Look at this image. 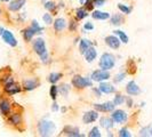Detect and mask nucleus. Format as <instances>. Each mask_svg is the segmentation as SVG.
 <instances>
[{"mask_svg":"<svg viewBox=\"0 0 152 137\" xmlns=\"http://www.w3.org/2000/svg\"><path fill=\"white\" fill-rule=\"evenodd\" d=\"M32 47H33V50L34 53L38 55L40 57V60L44 62V63H47L49 61V55H48V52H47V47H46V42L42 38H36L33 41H32Z\"/></svg>","mask_w":152,"mask_h":137,"instance_id":"nucleus-1","label":"nucleus"},{"mask_svg":"<svg viewBox=\"0 0 152 137\" xmlns=\"http://www.w3.org/2000/svg\"><path fill=\"white\" fill-rule=\"evenodd\" d=\"M37 129L40 136H52L54 135V133L56 131V126L53 121L48 120V119H42L38 122V126H37Z\"/></svg>","mask_w":152,"mask_h":137,"instance_id":"nucleus-2","label":"nucleus"},{"mask_svg":"<svg viewBox=\"0 0 152 137\" xmlns=\"http://www.w3.org/2000/svg\"><path fill=\"white\" fill-rule=\"evenodd\" d=\"M72 86L77 89H84L87 87H93V80L91 78H86L83 76H75L71 80Z\"/></svg>","mask_w":152,"mask_h":137,"instance_id":"nucleus-3","label":"nucleus"},{"mask_svg":"<svg viewBox=\"0 0 152 137\" xmlns=\"http://www.w3.org/2000/svg\"><path fill=\"white\" fill-rule=\"evenodd\" d=\"M99 68H102V70L110 71L115 65V57H114V55H112V54L104 53L101 56V60H99Z\"/></svg>","mask_w":152,"mask_h":137,"instance_id":"nucleus-4","label":"nucleus"},{"mask_svg":"<svg viewBox=\"0 0 152 137\" xmlns=\"http://www.w3.org/2000/svg\"><path fill=\"white\" fill-rule=\"evenodd\" d=\"M110 78H111L110 72H109L107 70H102V68L94 71V72L91 73V79L93 80V81H95V82L107 81V80H109Z\"/></svg>","mask_w":152,"mask_h":137,"instance_id":"nucleus-5","label":"nucleus"},{"mask_svg":"<svg viewBox=\"0 0 152 137\" xmlns=\"http://www.w3.org/2000/svg\"><path fill=\"white\" fill-rule=\"evenodd\" d=\"M111 118L113 120L114 123H118V125H122L125 122H127L128 120V114L127 112H125L124 110H113L112 111V114H111Z\"/></svg>","mask_w":152,"mask_h":137,"instance_id":"nucleus-6","label":"nucleus"},{"mask_svg":"<svg viewBox=\"0 0 152 137\" xmlns=\"http://www.w3.org/2000/svg\"><path fill=\"white\" fill-rule=\"evenodd\" d=\"M4 90H5L6 94H8V95L12 96V95H15V94L21 93L22 88H21V87L13 80V81H9V82L4 85Z\"/></svg>","mask_w":152,"mask_h":137,"instance_id":"nucleus-7","label":"nucleus"},{"mask_svg":"<svg viewBox=\"0 0 152 137\" xmlns=\"http://www.w3.org/2000/svg\"><path fill=\"white\" fill-rule=\"evenodd\" d=\"M115 105L113 104V102L109 101L105 103H102V104H94V109L97 111V112H103V113H107V112H112L114 110Z\"/></svg>","mask_w":152,"mask_h":137,"instance_id":"nucleus-8","label":"nucleus"},{"mask_svg":"<svg viewBox=\"0 0 152 137\" xmlns=\"http://www.w3.org/2000/svg\"><path fill=\"white\" fill-rule=\"evenodd\" d=\"M0 37L2 38V40H4L7 45L10 46V47H16V46H17V40H16V38L14 37V34H13L10 31L4 30L2 34H1Z\"/></svg>","mask_w":152,"mask_h":137,"instance_id":"nucleus-9","label":"nucleus"},{"mask_svg":"<svg viewBox=\"0 0 152 137\" xmlns=\"http://www.w3.org/2000/svg\"><path fill=\"white\" fill-rule=\"evenodd\" d=\"M105 44H107L110 48H112V49H118V48L120 47L121 41H120V39L118 38L115 34H112V36L105 37Z\"/></svg>","mask_w":152,"mask_h":137,"instance_id":"nucleus-10","label":"nucleus"},{"mask_svg":"<svg viewBox=\"0 0 152 137\" xmlns=\"http://www.w3.org/2000/svg\"><path fill=\"white\" fill-rule=\"evenodd\" d=\"M126 93L130 95V96H137V95H140L141 94V89H140V87L137 86V84L134 81V80H132L129 81L127 86H126Z\"/></svg>","mask_w":152,"mask_h":137,"instance_id":"nucleus-11","label":"nucleus"},{"mask_svg":"<svg viewBox=\"0 0 152 137\" xmlns=\"http://www.w3.org/2000/svg\"><path fill=\"white\" fill-rule=\"evenodd\" d=\"M99 119V112L95 110V111H88L83 115V121L86 125H89V123H93Z\"/></svg>","mask_w":152,"mask_h":137,"instance_id":"nucleus-12","label":"nucleus"},{"mask_svg":"<svg viewBox=\"0 0 152 137\" xmlns=\"http://www.w3.org/2000/svg\"><path fill=\"white\" fill-rule=\"evenodd\" d=\"M12 111V103L7 98L0 97V112L2 115H8Z\"/></svg>","mask_w":152,"mask_h":137,"instance_id":"nucleus-13","label":"nucleus"},{"mask_svg":"<svg viewBox=\"0 0 152 137\" xmlns=\"http://www.w3.org/2000/svg\"><path fill=\"white\" fill-rule=\"evenodd\" d=\"M37 87H39L38 79H26L23 81V89L26 91L34 90Z\"/></svg>","mask_w":152,"mask_h":137,"instance_id":"nucleus-14","label":"nucleus"},{"mask_svg":"<svg viewBox=\"0 0 152 137\" xmlns=\"http://www.w3.org/2000/svg\"><path fill=\"white\" fill-rule=\"evenodd\" d=\"M63 134L66 135V136L70 137H79L83 136L80 134V130L78 127H75V126H65L64 129H63Z\"/></svg>","mask_w":152,"mask_h":137,"instance_id":"nucleus-15","label":"nucleus"},{"mask_svg":"<svg viewBox=\"0 0 152 137\" xmlns=\"http://www.w3.org/2000/svg\"><path fill=\"white\" fill-rule=\"evenodd\" d=\"M8 123L12 126H20L22 125V115L20 113H9L8 114Z\"/></svg>","mask_w":152,"mask_h":137,"instance_id":"nucleus-16","label":"nucleus"},{"mask_svg":"<svg viewBox=\"0 0 152 137\" xmlns=\"http://www.w3.org/2000/svg\"><path fill=\"white\" fill-rule=\"evenodd\" d=\"M25 2H26V0H12L8 5V9L10 12H18L20 9L23 8Z\"/></svg>","mask_w":152,"mask_h":137,"instance_id":"nucleus-17","label":"nucleus"},{"mask_svg":"<svg viewBox=\"0 0 152 137\" xmlns=\"http://www.w3.org/2000/svg\"><path fill=\"white\" fill-rule=\"evenodd\" d=\"M84 56H85L86 62L91 63V62H94V60H95L96 56H97V50L94 48V46H91V47H89V48L84 53Z\"/></svg>","mask_w":152,"mask_h":137,"instance_id":"nucleus-18","label":"nucleus"},{"mask_svg":"<svg viewBox=\"0 0 152 137\" xmlns=\"http://www.w3.org/2000/svg\"><path fill=\"white\" fill-rule=\"evenodd\" d=\"M99 125H101V127H103L104 129L110 130L113 128L114 122L111 117H102V118L99 119Z\"/></svg>","mask_w":152,"mask_h":137,"instance_id":"nucleus-19","label":"nucleus"},{"mask_svg":"<svg viewBox=\"0 0 152 137\" xmlns=\"http://www.w3.org/2000/svg\"><path fill=\"white\" fill-rule=\"evenodd\" d=\"M53 25H54V30L56 31V32H62V31L66 28V21L63 17H58V18H56L53 22Z\"/></svg>","mask_w":152,"mask_h":137,"instance_id":"nucleus-20","label":"nucleus"},{"mask_svg":"<svg viewBox=\"0 0 152 137\" xmlns=\"http://www.w3.org/2000/svg\"><path fill=\"white\" fill-rule=\"evenodd\" d=\"M99 89L101 90L102 94H112V93L115 91V88H114L112 85L107 84V82H104V81L99 82Z\"/></svg>","mask_w":152,"mask_h":137,"instance_id":"nucleus-21","label":"nucleus"},{"mask_svg":"<svg viewBox=\"0 0 152 137\" xmlns=\"http://www.w3.org/2000/svg\"><path fill=\"white\" fill-rule=\"evenodd\" d=\"M110 13H107V12H101V10H94L93 14H91V17L94 20H97V21H105V20H109L110 18Z\"/></svg>","mask_w":152,"mask_h":137,"instance_id":"nucleus-22","label":"nucleus"},{"mask_svg":"<svg viewBox=\"0 0 152 137\" xmlns=\"http://www.w3.org/2000/svg\"><path fill=\"white\" fill-rule=\"evenodd\" d=\"M34 34H37L36 33V31L33 30L31 26H29V28H26V29H24V30H22V36H23V39L26 41V42H29V41H31L32 40V38H33V36Z\"/></svg>","mask_w":152,"mask_h":137,"instance_id":"nucleus-23","label":"nucleus"},{"mask_svg":"<svg viewBox=\"0 0 152 137\" xmlns=\"http://www.w3.org/2000/svg\"><path fill=\"white\" fill-rule=\"evenodd\" d=\"M93 46V42H91V40H88V39H81L80 40V44H79V52L81 55H84V53Z\"/></svg>","mask_w":152,"mask_h":137,"instance_id":"nucleus-24","label":"nucleus"},{"mask_svg":"<svg viewBox=\"0 0 152 137\" xmlns=\"http://www.w3.org/2000/svg\"><path fill=\"white\" fill-rule=\"evenodd\" d=\"M124 21H125V18H124V16L121 14H114V15L110 16V22H111L112 25H115V26L121 25Z\"/></svg>","mask_w":152,"mask_h":137,"instance_id":"nucleus-25","label":"nucleus"},{"mask_svg":"<svg viewBox=\"0 0 152 137\" xmlns=\"http://www.w3.org/2000/svg\"><path fill=\"white\" fill-rule=\"evenodd\" d=\"M114 34L115 36H118V38L120 39V41H121L122 44H128V41H129V38H128V36L121 30H115L114 31Z\"/></svg>","mask_w":152,"mask_h":137,"instance_id":"nucleus-26","label":"nucleus"},{"mask_svg":"<svg viewBox=\"0 0 152 137\" xmlns=\"http://www.w3.org/2000/svg\"><path fill=\"white\" fill-rule=\"evenodd\" d=\"M87 16H88V12L85 8H78L76 10L77 21H81V20H84L85 17H87Z\"/></svg>","mask_w":152,"mask_h":137,"instance_id":"nucleus-27","label":"nucleus"},{"mask_svg":"<svg viewBox=\"0 0 152 137\" xmlns=\"http://www.w3.org/2000/svg\"><path fill=\"white\" fill-rule=\"evenodd\" d=\"M62 78V73H58V72H52L49 76H48V81L50 84H56L60 81V79Z\"/></svg>","mask_w":152,"mask_h":137,"instance_id":"nucleus-28","label":"nucleus"},{"mask_svg":"<svg viewBox=\"0 0 152 137\" xmlns=\"http://www.w3.org/2000/svg\"><path fill=\"white\" fill-rule=\"evenodd\" d=\"M125 99H126V97H125L124 95H121V94H115L112 102H113L114 105L117 106V105H121V104H124V103H125Z\"/></svg>","mask_w":152,"mask_h":137,"instance_id":"nucleus-29","label":"nucleus"},{"mask_svg":"<svg viewBox=\"0 0 152 137\" xmlns=\"http://www.w3.org/2000/svg\"><path fill=\"white\" fill-rule=\"evenodd\" d=\"M49 95H50L53 101H56L57 96H58V86H56L55 84L52 85V87L49 89Z\"/></svg>","mask_w":152,"mask_h":137,"instance_id":"nucleus-30","label":"nucleus"},{"mask_svg":"<svg viewBox=\"0 0 152 137\" xmlns=\"http://www.w3.org/2000/svg\"><path fill=\"white\" fill-rule=\"evenodd\" d=\"M118 9L121 12L122 14H125V15H128V14L132 13V7L125 5V4H119L118 5Z\"/></svg>","mask_w":152,"mask_h":137,"instance_id":"nucleus-31","label":"nucleus"},{"mask_svg":"<svg viewBox=\"0 0 152 137\" xmlns=\"http://www.w3.org/2000/svg\"><path fill=\"white\" fill-rule=\"evenodd\" d=\"M69 90H70V86L68 84H63L58 87V93H61V95L63 96H68Z\"/></svg>","mask_w":152,"mask_h":137,"instance_id":"nucleus-32","label":"nucleus"},{"mask_svg":"<svg viewBox=\"0 0 152 137\" xmlns=\"http://www.w3.org/2000/svg\"><path fill=\"white\" fill-rule=\"evenodd\" d=\"M31 28L33 29V30L36 31V33L38 34V33H41L42 31H44V28H41L40 25H39V23L36 21V20H33L32 22H31V25H30Z\"/></svg>","mask_w":152,"mask_h":137,"instance_id":"nucleus-33","label":"nucleus"},{"mask_svg":"<svg viewBox=\"0 0 152 137\" xmlns=\"http://www.w3.org/2000/svg\"><path fill=\"white\" fill-rule=\"evenodd\" d=\"M127 68H128V73L130 74H134L135 72H136V65H135V63L133 60H129V61L127 62Z\"/></svg>","mask_w":152,"mask_h":137,"instance_id":"nucleus-34","label":"nucleus"},{"mask_svg":"<svg viewBox=\"0 0 152 137\" xmlns=\"http://www.w3.org/2000/svg\"><path fill=\"white\" fill-rule=\"evenodd\" d=\"M83 5H84V8L87 10V12H91V10H93L94 7H95V5H94V1H93V0H85Z\"/></svg>","mask_w":152,"mask_h":137,"instance_id":"nucleus-35","label":"nucleus"},{"mask_svg":"<svg viewBox=\"0 0 152 137\" xmlns=\"http://www.w3.org/2000/svg\"><path fill=\"white\" fill-rule=\"evenodd\" d=\"M88 136L89 137H101L102 136V134H101V131H99V127H93V128L91 129V131L88 133Z\"/></svg>","mask_w":152,"mask_h":137,"instance_id":"nucleus-36","label":"nucleus"},{"mask_svg":"<svg viewBox=\"0 0 152 137\" xmlns=\"http://www.w3.org/2000/svg\"><path fill=\"white\" fill-rule=\"evenodd\" d=\"M42 21H44L47 25H50V24L54 22L52 14H50V13H46V14H44V16H42Z\"/></svg>","mask_w":152,"mask_h":137,"instance_id":"nucleus-37","label":"nucleus"},{"mask_svg":"<svg viewBox=\"0 0 152 137\" xmlns=\"http://www.w3.org/2000/svg\"><path fill=\"white\" fill-rule=\"evenodd\" d=\"M125 77H126V73L125 72H120V73H118V74H115L113 79V82L114 84H119V82H121L122 80L125 79Z\"/></svg>","mask_w":152,"mask_h":137,"instance_id":"nucleus-38","label":"nucleus"},{"mask_svg":"<svg viewBox=\"0 0 152 137\" xmlns=\"http://www.w3.org/2000/svg\"><path fill=\"white\" fill-rule=\"evenodd\" d=\"M45 8L48 12H54L56 9V5H55L54 1H47L45 4Z\"/></svg>","mask_w":152,"mask_h":137,"instance_id":"nucleus-39","label":"nucleus"},{"mask_svg":"<svg viewBox=\"0 0 152 137\" xmlns=\"http://www.w3.org/2000/svg\"><path fill=\"white\" fill-rule=\"evenodd\" d=\"M118 135L120 137H130L132 136V134H130V131L127 128H121V129L119 130V133H118Z\"/></svg>","mask_w":152,"mask_h":137,"instance_id":"nucleus-40","label":"nucleus"},{"mask_svg":"<svg viewBox=\"0 0 152 137\" xmlns=\"http://www.w3.org/2000/svg\"><path fill=\"white\" fill-rule=\"evenodd\" d=\"M140 136H150V126L140 130Z\"/></svg>","mask_w":152,"mask_h":137,"instance_id":"nucleus-41","label":"nucleus"},{"mask_svg":"<svg viewBox=\"0 0 152 137\" xmlns=\"http://www.w3.org/2000/svg\"><path fill=\"white\" fill-rule=\"evenodd\" d=\"M93 1H94L95 7H102V6H104L105 2H107V0H93Z\"/></svg>","mask_w":152,"mask_h":137,"instance_id":"nucleus-42","label":"nucleus"},{"mask_svg":"<svg viewBox=\"0 0 152 137\" xmlns=\"http://www.w3.org/2000/svg\"><path fill=\"white\" fill-rule=\"evenodd\" d=\"M93 30H94V25H93V23H91V22L85 23L84 31H93Z\"/></svg>","mask_w":152,"mask_h":137,"instance_id":"nucleus-43","label":"nucleus"},{"mask_svg":"<svg viewBox=\"0 0 152 137\" xmlns=\"http://www.w3.org/2000/svg\"><path fill=\"white\" fill-rule=\"evenodd\" d=\"M77 26H78V23H77V21H72V22L69 24V29H70L71 31L76 30Z\"/></svg>","mask_w":152,"mask_h":137,"instance_id":"nucleus-44","label":"nucleus"},{"mask_svg":"<svg viewBox=\"0 0 152 137\" xmlns=\"http://www.w3.org/2000/svg\"><path fill=\"white\" fill-rule=\"evenodd\" d=\"M58 104L56 103V101H54V103L52 104V111H54V112H56V111H58Z\"/></svg>","mask_w":152,"mask_h":137,"instance_id":"nucleus-45","label":"nucleus"},{"mask_svg":"<svg viewBox=\"0 0 152 137\" xmlns=\"http://www.w3.org/2000/svg\"><path fill=\"white\" fill-rule=\"evenodd\" d=\"M125 102L127 103V106H128V107H132V106H133V99L130 98V97H128V98L126 97V99H125Z\"/></svg>","mask_w":152,"mask_h":137,"instance_id":"nucleus-46","label":"nucleus"},{"mask_svg":"<svg viewBox=\"0 0 152 137\" xmlns=\"http://www.w3.org/2000/svg\"><path fill=\"white\" fill-rule=\"evenodd\" d=\"M93 91H94V94L97 96V97H101V95H102V93L99 89H96V88H93Z\"/></svg>","mask_w":152,"mask_h":137,"instance_id":"nucleus-47","label":"nucleus"},{"mask_svg":"<svg viewBox=\"0 0 152 137\" xmlns=\"http://www.w3.org/2000/svg\"><path fill=\"white\" fill-rule=\"evenodd\" d=\"M4 30H5V29H4V28H1V26H0V36H1V34H2V32H4Z\"/></svg>","mask_w":152,"mask_h":137,"instance_id":"nucleus-48","label":"nucleus"},{"mask_svg":"<svg viewBox=\"0 0 152 137\" xmlns=\"http://www.w3.org/2000/svg\"><path fill=\"white\" fill-rule=\"evenodd\" d=\"M150 136H152V126H150Z\"/></svg>","mask_w":152,"mask_h":137,"instance_id":"nucleus-49","label":"nucleus"},{"mask_svg":"<svg viewBox=\"0 0 152 137\" xmlns=\"http://www.w3.org/2000/svg\"><path fill=\"white\" fill-rule=\"evenodd\" d=\"M1 1H4V2H7V1H10V0H1Z\"/></svg>","mask_w":152,"mask_h":137,"instance_id":"nucleus-50","label":"nucleus"}]
</instances>
